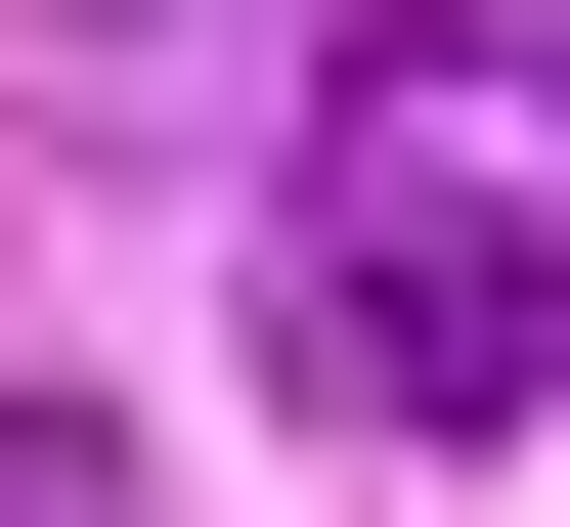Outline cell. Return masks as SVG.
<instances>
[{"label":"cell","mask_w":570,"mask_h":527,"mask_svg":"<svg viewBox=\"0 0 570 527\" xmlns=\"http://www.w3.org/2000/svg\"><path fill=\"white\" fill-rule=\"evenodd\" d=\"M264 352L352 396V440H570V176L483 88H307L264 176Z\"/></svg>","instance_id":"6da1fadb"}]
</instances>
